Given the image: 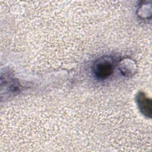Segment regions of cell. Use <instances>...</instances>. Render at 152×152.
Segmentation results:
<instances>
[{
	"label": "cell",
	"mask_w": 152,
	"mask_h": 152,
	"mask_svg": "<svg viewBox=\"0 0 152 152\" xmlns=\"http://www.w3.org/2000/svg\"><path fill=\"white\" fill-rule=\"evenodd\" d=\"M113 69V63L111 60L107 58H102L95 63L93 66V72L97 78L103 80L112 74Z\"/></svg>",
	"instance_id": "6da1fadb"
},
{
	"label": "cell",
	"mask_w": 152,
	"mask_h": 152,
	"mask_svg": "<svg viewBox=\"0 0 152 152\" xmlns=\"http://www.w3.org/2000/svg\"><path fill=\"white\" fill-rule=\"evenodd\" d=\"M137 102L142 113L147 116H150L151 113V100L147 99L145 96L141 93L137 97Z\"/></svg>",
	"instance_id": "7a4b0ae2"
}]
</instances>
